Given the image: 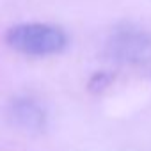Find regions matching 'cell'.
<instances>
[{"instance_id":"obj_1","label":"cell","mask_w":151,"mask_h":151,"mask_svg":"<svg viewBox=\"0 0 151 151\" xmlns=\"http://www.w3.org/2000/svg\"><path fill=\"white\" fill-rule=\"evenodd\" d=\"M7 45L25 55L46 57L60 53L68 46L66 32L50 23H22L14 25L6 34Z\"/></svg>"},{"instance_id":"obj_2","label":"cell","mask_w":151,"mask_h":151,"mask_svg":"<svg viewBox=\"0 0 151 151\" xmlns=\"http://www.w3.org/2000/svg\"><path fill=\"white\" fill-rule=\"evenodd\" d=\"M112 55L121 62L140 64L151 60V36L139 29H121L109 45Z\"/></svg>"}]
</instances>
